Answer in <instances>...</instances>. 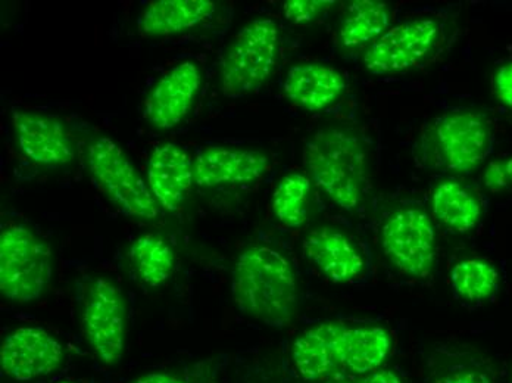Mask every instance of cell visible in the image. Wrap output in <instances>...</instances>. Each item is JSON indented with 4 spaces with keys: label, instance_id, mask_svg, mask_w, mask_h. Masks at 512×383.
<instances>
[{
    "label": "cell",
    "instance_id": "cell-13",
    "mask_svg": "<svg viewBox=\"0 0 512 383\" xmlns=\"http://www.w3.org/2000/svg\"><path fill=\"white\" fill-rule=\"evenodd\" d=\"M346 328L348 325L343 322H323L296 338L292 360L304 381L327 382L342 375Z\"/></svg>",
    "mask_w": 512,
    "mask_h": 383
},
{
    "label": "cell",
    "instance_id": "cell-26",
    "mask_svg": "<svg viewBox=\"0 0 512 383\" xmlns=\"http://www.w3.org/2000/svg\"><path fill=\"white\" fill-rule=\"evenodd\" d=\"M483 182L489 191L502 192L510 188L512 185L510 177H508L505 160H496L487 165L485 174H483Z\"/></svg>",
    "mask_w": 512,
    "mask_h": 383
},
{
    "label": "cell",
    "instance_id": "cell-6",
    "mask_svg": "<svg viewBox=\"0 0 512 383\" xmlns=\"http://www.w3.org/2000/svg\"><path fill=\"white\" fill-rule=\"evenodd\" d=\"M81 328L96 356L115 366L126 348L127 301L117 283L98 277L90 283L81 308Z\"/></svg>",
    "mask_w": 512,
    "mask_h": 383
},
{
    "label": "cell",
    "instance_id": "cell-29",
    "mask_svg": "<svg viewBox=\"0 0 512 383\" xmlns=\"http://www.w3.org/2000/svg\"><path fill=\"white\" fill-rule=\"evenodd\" d=\"M432 383H493L487 373L477 369H464L440 376Z\"/></svg>",
    "mask_w": 512,
    "mask_h": 383
},
{
    "label": "cell",
    "instance_id": "cell-32",
    "mask_svg": "<svg viewBox=\"0 0 512 383\" xmlns=\"http://www.w3.org/2000/svg\"><path fill=\"white\" fill-rule=\"evenodd\" d=\"M59 383H70V382H59Z\"/></svg>",
    "mask_w": 512,
    "mask_h": 383
},
{
    "label": "cell",
    "instance_id": "cell-18",
    "mask_svg": "<svg viewBox=\"0 0 512 383\" xmlns=\"http://www.w3.org/2000/svg\"><path fill=\"white\" fill-rule=\"evenodd\" d=\"M215 9L211 0H154L140 15L139 33L143 37L184 33L211 18Z\"/></svg>",
    "mask_w": 512,
    "mask_h": 383
},
{
    "label": "cell",
    "instance_id": "cell-30",
    "mask_svg": "<svg viewBox=\"0 0 512 383\" xmlns=\"http://www.w3.org/2000/svg\"><path fill=\"white\" fill-rule=\"evenodd\" d=\"M130 383H186L181 381L177 376L168 375V373H148V375L140 376Z\"/></svg>",
    "mask_w": 512,
    "mask_h": 383
},
{
    "label": "cell",
    "instance_id": "cell-14",
    "mask_svg": "<svg viewBox=\"0 0 512 383\" xmlns=\"http://www.w3.org/2000/svg\"><path fill=\"white\" fill-rule=\"evenodd\" d=\"M270 170L267 155L255 149L208 146L195 158V183L201 188L248 185Z\"/></svg>",
    "mask_w": 512,
    "mask_h": 383
},
{
    "label": "cell",
    "instance_id": "cell-11",
    "mask_svg": "<svg viewBox=\"0 0 512 383\" xmlns=\"http://www.w3.org/2000/svg\"><path fill=\"white\" fill-rule=\"evenodd\" d=\"M202 73L198 64L184 61L167 71L145 102V118L156 130H170L187 117L199 90Z\"/></svg>",
    "mask_w": 512,
    "mask_h": 383
},
{
    "label": "cell",
    "instance_id": "cell-10",
    "mask_svg": "<svg viewBox=\"0 0 512 383\" xmlns=\"http://www.w3.org/2000/svg\"><path fill=\"white\" fill-rule=\"evenodd\" d=\"M62 345L42 328H20L6 336L0 348V366L15 381L45 378L61 366Z\"/></svg>",
    "mask_w": 512,
    "mask_h": 383
},
{
    "label": "cell",
    "instance_id": "cell-20",
    "mask_svg": "<svg viewBox=\"0 0 512 383\" xmlns=\"http://www.w3.org/2000/svg\"><path fill=\"white\" fill-rule=\"evenodd\" d=\"M390 26V11L379 0H354L349 3L339 27L340 45L346 49L373 45Z\"/></svg>",
    "mask_w": 512,
    "mask_h": 383
},
{
    "label": "cell",
    "instance_id": "cell-19",
    "mask_svg": "<svg viewBox=\"0 0 512 383\" xmlns=\"http://www.w3.org/2000/svg\"><path fill=\"white\" fill-rule=\"evenodd\" d=\"M390 350L392 339L382 326L348 325L343 338V370L355 376L376 372Z\"/></svg>",
    "mask_w": 512,
    "mask_h": 383
},
{
    "label": "cell",
    "instance_id": "cell-15",
    "mask_svg": "<svg viewBox=\"0 0 512 383\" xmlns=\"http://www.w3.org/2000/svg\"><path fill=\"white\" fill-rule=\"evenodd\" d=\"M195 183V161L183 146L162 143L148 161V186L159 207L177 211Z\"/></svg>",
    "mask_w": 512,
    "mask_h": 383
},
{
    "label": "cell",
    "instance_id": "cell-8",
    "mask_svg": "<svg viewBox=\"0 0 512 383\" xmlns=\"http://www.w3.org/2000/svg\"><path fill=\"white\" fill-rule=\"evenodd\" d=\"M440 26L435 20H411L390 27L373 45L368 46L364 65L371 74L404 73L423 64L435 49Z\"/></svg>",
    "mask_w": 512,
    "mask_h": 383
},
{
    "label": "cell",
    "instance_id": "cell-31",
    "mask_svg": "<svg viewBox=\"0 0 512 383\" xmlns=\"http://www.w3.org/2000/svg\"><path fill=\"white\" fill-rule=\"evenodd\" d=\"M505 167H507L508 177H510L512 183V157L505 160Z\"/></svg>",
    "mask_w": 512,
    "mask_h": 383
},
{
    "label": "cell",
    "instance_id": "cell-21",
    "mask_svg": "<svg viewBox=\"0 0 512 383\" xmlns=\"http://www.w3.org/2000/svg\"><path fill=\"white\" fill-rule=\"evenodd\" d=\"M432 208L437 221L457 233L470 232L482 217V205L476 195L454 180L436 186Z\"/></svg>",
    "mask_w": 512,
    "mask_h": 383
},
{
    "label": "cell",
    "instance_id": "cell-17",
    "mask_svg": "<svg viewBox=\"0 0 512 383\" xmlns=\"http://www.w3.org/2000/svg\"><path fill=\"white\" fill-rule=\"evenodd\" d=\"M304 252L309 261L334 283H349L364 273L365 263L354 242L333 227L312 230L305 238Z\"/></svg>",
    "mask_w": 512,
    "mask_h": 383
},
{
    "label": "cell",
    "instance_id": "cell-24",
    "mask_svg": "<svg viewBox=\"0 0 512 383\" xmlns=\"http://www.w3.org/2000/svg\"><path fill=\"white\" fill-rule=\"evenodd\" d=\"M451 285L462 300L483 301L498 291L499 273L485 260L468 258L455 264L451 270Z\"/></svg>",
    "mask_w": 512,
    "mask_h": 383
},
{
    "label": "cell",
    "instance_id": "cell-25",
    "mask_svg": "<svg viewBox=\"0 0 512 383\" xmlns=\"http://www.w3.org/2000/svg\"><path fill=\"white\" fill-rule=\"evenodd\" d=\"M334 5L332 0H289L283 5V14L295 24H308L318 20Z\"/></svg>",
    "mask_w": 512,
    "mask_h": 383
},
{
    "label": "cell",
    "instance_id": "cell-23",
    "mask_svg": "<svg viewBox=\"0 0 512 383\" xmlns=\"http://www.w3.org/2000/svg\"><path fill=\"white\" fill-rule=\"evenodd\" d=\"M309 193H311V179L302 173H289L280 180L274 189L273 207L274 216L290 229L304 226L308 220Z\"/></svg>",
    "mask_w": 512,
    "mask_h": 383
},
{
    "label": "cell",
    "instance_id": "cell-3",
    "mask_svg": "<svg viewBox=\"0 0 512 383\" xmlns=\"http://www.w3.org/2000/svg\"><path fill=\"white\" fill-rule=\"evenodd\" d=\"M53 274L52 252L45 239L23 224L0 233V294L17 304L39 300Z\"/></svg>",
    "mask_w": 512,
    "mask_h": 383
},
{
    "label": "cell",
    "instance_id": "cell-16",
    "mask_svg": "<svg viewBox=\"0 0 512 383\" xmlns=\"http://www.w3.org/2000/svg\"><path fill=\"white\" fill-rule=\"evenodd\" d=\"M346 80L339 70L323 62H302L287 71L283 93L293 105L307 111H321L339 101Z\"/></svg>",
    "mask_w": 512,
    "mask_h": 383
},
{
    "label": "cell",
    "instance_id": "cell-5",
    "mask_svg": "<svg viewBox=\"0 0 512 383\" xmlns=\"http://www.w3.org/2000/svg\"><path fill=\"white\" fill-rule=\"evenodd\" d=\"M87 164L99 191L128 217L154 220L159 205L126 152L109 137H98L87 148Z\"/></svg>",
    "mask_w": 512,
    "mask_h": 383
},
{
    "label": "cell",
    "instance_id": "cell-1",
    "mask_svg": "<svg viewBox=\"0 0 512 383\" xmlns=\"http://www.w3.org/2000/svg\"><path fill=\"white\" fill-rule=\"evenodd\" d=\"M231 297L245 316L284 328L298 308L295 270L276 249L264 245L245 249L234 264Z\"/></svg>",
    "mask_w": 512,
    "mask_h": 383
},
{
    "label": "cell",
    "instance_id": "cell-7",
    "mask_svg": "<svg viewBox=\"0 0 512 383\" xmlns=\"http://www.w3.org/2000/svg\"><path fill=\"white\" fill-rule=\"evenodd\" d=\"M382 248L390 263L412 277L429 276L436 261V232L430 217L418 208H401L382 227Z\"/></svg>",
    "mask_w": 512,
    "mask_h": 383
},
{
    "label": "cell",
    "instance_id": "cell-22",
    "mask_svg": "<svg viewBox=\"0 0 512 383\" xmlns=\"http://www.w3.org/2000/svg\"><path fill=\"white\" fill-rule=\"evenodd\" d=\"M131 266L145 285L158 288L164 285L176 269L173 248L158 235H143L131 244L128 251Z\"/></svg>",
    "mask_w": 512,
    "mask_h": 383
},
{
    "label": "cell",
    "instance_id": "cell-12",
    "mask_svg": "<svg viewBox=\"0 0 512 383\" xmlns=\"http://www.w3.org/2000/svg\"><path fill=\"white\" fill-rule=\"evenodd\" d=\"M12 126L21 151L33 163L46 167L70 164L76 155L73 136L58 118L40 112L15 110Z\"/></svg>",
    "mask_w": 512,
    "mask_h": 383
},
{
    "label": "cell",
    "instance_id": "cell-9",
    "mask_svg": "<svg viewBox=\"0 0 512 383\" xmlns=\"http://www.w3.org/2000/svg\"><path fill=\"white\" fill-rule=\"evenodd\" d=\"M490 139L489 124L476 112H449L436 121L433 129L440 160L457 173H470L483 163L489 154Z\"/></svg>",
    "mask_w": 512,
    "mask_h": 383
},
{
    "label": "cell",
    "instance_id": "cell-27",
    "mask_svg": "<svg viewBox=\"0 0 512 383\" xmlns=\"http://www.w3.org/2000/svg\"><path fill=\"white\" fill-rule=\"evenodd\" d=\"M493 87L496 98L512 110V62L498 68L493 79Z\"/></svg>",
    "mask_w": 512,
    "mask_h": 383
},
{
    "label": "cell",
    "instance_id": "cell-4",
    "mask_svg": "<svg viewBox=\"0 0 512 383\" xmlns=\"http://www.w3.org/2000/svg\"><path fill=\"white\" fill-rule=\"evenodd\" d=\"M280 52L276 21L258 18L240 28L221 62V90L227 98H242L261 89L274 73Z\"/></svg>",
    "mask_w": 512,
    "mask_h": 383
},
{
    "label": "cell",
    "instance_id": "cell-2",
    "mask_svg": "<svg viewBox=\"0 0 512 383\" xmlns=\"http://www.w3.org/2000/svg\"><path fill=\"white\" fill-rule=\"evenodd\" d=\"M309 179L342 210H357L368 182L364 143L354 132L329 127L315 133L305 145Z\"/></svg>",
    "mask_w": 512,
    "mask_h": 383
},
{
    "label": "cell",
    "instance_id": "cell-28",
    "mask_svg": "<svg viewBox=\"0 0 512 383\" xmlns=\"http://www.w3.org/2000/svg\"><path fill=\"white\" fill-rule=\"evenodd\" d=\"M329 383H404L392 370H376V372L362 375L361 378H352L348 375H339L327 381Z\"/></svg>",
    "mask_w": 512,
    "mask_h": 383
}]
</instances>
